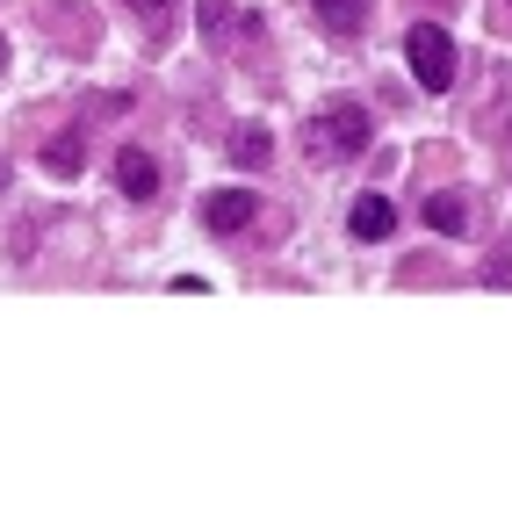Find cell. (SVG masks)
<instances>
[{
  "label": "cell",
  "mask_w": 512,
  "mask_h": 512,
  "mask_svg": "<svg viewBox=\"0 0 512 512\" xmlns=\"http://www.w3.org/2000/svg\"><path fill=\"white\" fill-rule=\"evenodd\" d=\"M0 188H8V159H0Z\"/></svg>",
  "instance_id": "12"
},
{
  "label": "cell",
  "mask_w": 512,
  "mask_h": 512,
  "mask_svg": "<svg viewBox=\"0 0 512 512\" xmlns=\"http://www.w3.org/2000/svg\"><path fill=\"white\" fill-rule=\"evenodd\" d=\"M80 152H87V123H65L58 138L44 145V166H51V174H73V166H80Z\"/></svg>",
  "instance_id": "7"
},
{
  "label": "cell",
  "mask_w": 512,
  "mask_h": 512,
  "mask_svg": "<svg viewBox=\"0 0 512 512\" xmlns=\"http://www.w3.org/2000/svg\"><path fill=\"white\" fill-rule=\"evenodd\" d=\"M267 152H275V145H267V130H253V123L231 138V159H238V166H267Z\"/></svg>",
  "instance_id": "11"
},
{
  "label": "cell",
  "mask_w": 512,
  "mask_h": 512,
  "mask_svg": "<svg viewBox=\"0 0 512 512\" xmlns=\"http://www.w3.org/2000/svg\"><path fill=\"white\" fill-rule=\"evenodd\" d=\"M116 188H123L130 202H152V195H159V159H152L145 145H123V152H116Z\"/></svg>",
  "instance_id": "5"
},
{
  "label": "cell",
  "mask_w": 512,
  "mask_h": 512,
  "mask_svg": "<svg viewBox=\"0 0 512 512\" xmlns=\"http://www.w3.org/2000/svg\"><path fill=\"white\" fill-rule=\"evenodd\" d=\"M404 58H412V80L426 87V94H448L455 87V37H448V29H433V22H419L412 29V37H404Z\"/></svg>",
  "instance_id": "2"
},
{
  "label": "cell",
  "mask_w": 512,
  "mask_h": 512,
  "mask_svg": "<svg viewBox=\"0 0 512 512\" xmlns=\"http://www.w3.org/2000/svg\"><path fill=\"white\" fill-rule=\"evenodd\" d=\"M202 37H210V44H253L260 15L238 8V0H202Z\"/></svg>",
  "instance_id": "4"
},
{
  "label": "cell",
  "mask_w": 512,
  "mask_h": 512,
  "mask_svg": "<svg viewBox=\"0 0 512 512\" xmlns=\"http://www.w3.org/2000/svg\"><path fill=\"white\" fill-rule=\"evenodd\" d=\"M303 152H311L318 166H339V159H361L368 152V109L361 101H325V109L311 116V130H303Z\"/></svg>",
  "instance_id": "1"
},
{
  "label": "cell",
  "mask_w": 512,
  "mask_h": 512,
  "mask_svg": "<svg viewBox=\"0 0 512 512\" xmlns=\"http://www.w3.org/2000/svg\"><path fill=\"white\" fill-rule=\"evenodd\" d=\"M347 231H354V238H368V246H383V238L397 231V210H390L383 195H361L354 210H347Z\"/></svg>",
  "instance_id": "6"
},
{
  "label": "cell",
  "mask_w": 512,
  "mask_h": 512,
  "mask_svg": "<svg viewBox=\"0 0 512 512\" xmlns=\"http://www.w3.org/2000/svg\"><path fill=\"white\" fill-rule=\"evenodd\" d=\"M318 22L332 29V37H354V29L368 22V0H318Z\"/></svg>",
  "instance_id": "9"
},
{
  "label": "cell",
  "mask_w": 512,
  "mask_h": 512,
  "mask_svg": "<svg viewBox=\"0 0 512 512\" xmlns=\"http://www.w3.org/2000/svg\"><path fill=\"white\" fill-rule=\"evenodd\" d=\"M123 8L138 15V29H145L152 44H166V37H174V0H123Z\"/></svg>",
  "instance_id": "8"
},
{
  "label": "cell",
  "mask_w": 512,
  "mask_h": 512,
  "mask_svg": "<svg viewBox=\"0 0 512 512\" xmlns=\"http://www.w3.org/2000/svg\"><path fill=\"white\" fill-rule=\"evenodd\" d=\"M253 217H260V195H253V188H217V195H202V231H210V238L246 231Z\"/></svg>",
  "instance_id": "3"
},
{
  "label": "cell",
  "mask_w": 512,
  "mask_h": 512,
  "mask_svg": "<svg viewBox=\"0 0 512 512\" xmlns=\"http://www.w3.org/2000/svg\"><path fill=\"white\" fill-rule=\"evenodd\" d=\"M426 224H433L440 238H462V224H469L462 195H426Z\"/></svg>",
  "instance_id": "10"
}]
</instances>
